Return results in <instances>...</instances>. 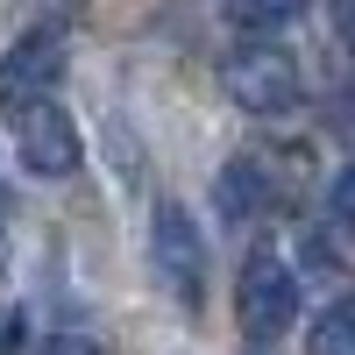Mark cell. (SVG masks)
<instances>
[{
  "instance_id": "cell-1",
  "label": "cell",
  "mask_w": 355,
  "mask_h": 355,
  "mask_svg": "<svg viewBox=\"0 0 355 355\" xmlns=\"http://www.w3.org/2000/svg\"><path fill=\"white\" fill-rule=\"evenodd\" d=\"M234 313H242L249 341H277L291 320H299V270L284 263V249L256 242L242 256V277H234Z\"/></svg>"
},
{
  "instance_id": "cell-8",
  "label": "cell",
  "mask_w": 355,
  "mask_h": 355,
  "mask_svg": "<svg viewBox=\"0 0 355 355\" xmlns=\"http://www.w3.org/2000/svg\"><path fill=\"white\" fill-rule=\"evenodd\" d=\"M234 15H242L249 28H284L306 15V0H234Z\"/></svg>"
},
{
  "instance_id": "cell-13",
  "label": "cell",
  "mask_w": 355,
  "mask_h": 355,
  "mask_svg": "<svg viewBox=\"0 0 355 355\" xmlns=\"http://www.w3.org/2000/svg\"><path fill=\"white\" fill-rule=\"evenodd\" d=\"M249 355H270V341H256V348H249Z\"/></svg>"
},
{
  "instance_id": "cell-10",
  "label": "cell",
  "mask_w": 355,
  "mask_h": 355,
  "mask_svg": "<svg viewBox=\"0 0 355 355\" xmlns=\"http://www.w3.org/2000/svg\"><path fill=\"white\" fill-rule=\"evenodd\" d=\"M334 36H341V50L355 57V0H334Z\"/></svg>"
},
{
  "instance_id": "cell-6",
  "label": "cell",
  "mask_w": 355,
  "mask_h": 355,
  "mask_svg": "<svg viewBox=\"0 0 355 355\" xmlns=\"http://www.w3.org/2000/svg\"><path fill=\"white\" fill-rule=\"evenodd\" d=\"M263 199H270V178H263L256 157H234V164L214 178V206H220L227 220H256V214H263Z\"/></svg>"
},
{
  "instance_id": "cell-12",
  "label": "cell",
  "mask_w": 355,
  "mask_h": 355,
  "mask_svg": "<svg viewBox=\"0 0 355 355\" xmlns=\"http://www.w3.org/2000/svg\"><path fill=\"white\" fill-rule=\"evenodd\" d=\"M0 263H8V199H0Z\"/></svg>"
},
{
  "instance_id": "cell-3",
  "label": "cell",
  "mask_w": 355,
  "mask_h": 355,
  "mask_svg": "<svg viewBox=\"0 0 355 355\" xmlns=\"http://www.w3.org/2000/svg\"><path fill=\"white\" fill-rule=\"evenodd\" d=\"M150 270H157V284L178 291L185 306L206 299V234L192 227L185 206H171V199L150 214Z\"/></svg>"
},
{
  "instance_id": "cell-7",
  "label": "cell",
  "mask_w": 355,
  "mask_h": 355,
  "mask_svg": "<svg viewBox=\"0 0 355 355\" xmlns=\"http://www.w3.org/2000/svg\"><path fill=\"white\" fill-rule=\"evenodd\" d=\"M313 355H355V299H334L327 313L313 320V334H306Z\"/></svg>"
},
{
  "instance_id": "cell-11",
  "label": "cell",
  "mask_w": 355,
  "mask_h": 355,
  "mask_svg": "<svg viewBox=\"0 0 355 355\" xmlns=\"http://www.w3.org/2000/svg\"><path fill=\"white\" fill-rule=\"evenodd\" d=\"M50 355H100V348L85 341V334H57V341H50Z\"/></svg>"
},
{
  "instance_id": "cell-5",
  "label": "cell",
  "mask_w": 355,
  "mask_h": 355,
  "mask_svg": "<svg viewBox=\"0 0 355 355\" xmlns=\"http://www.w3.org/2000/svg\"><path fill=\"white\" fill-rule=\"evenodd\" d=\"M57 78H64V36L57 28H28V36L0 57V107H28V100H50Z\"/></svg>"
},
{
  "instance_id": "cell-2",
  "label": "cell",
  "mask_w": 355,
  "mask_h": 355,
  "mask_svg": "<svg viewBox=\"0 0 355 355\" xmlns=\"http://www.w3.org/2000/svg\"><path fill=\"white\" fill-rule=\"evenodd\" d=\"M220 85H227V100L242 107V114H256V121H277V114H291L299 107V57H284L277 43H242L220 64Z\"/></svg>"
},
{
  "instance_id": "cell-9",
  "label": "cell",
  "mask_w": 355,
  "mask_h": 355,
  "mask_svg": "<svg viewBox=\"0 0 355 355\" xmlns=\"http://www.w3.org/2000/svg\"><path fill=\"white\" fill-rule=\"evenodd\" d=\"M327 220H334L341 234H355V157L334 171V185H327Z\"/></svg>"
},
{
  "instance_id": "cell-4",
  "label": "cell",
  "mask_w": 355,
  "mask_h": 355,
  "mask_svg": "<svg viewBox=\"0 0 355 355\" xmlns=\"http://www.w3.org/2000/svg\"><path fill=\"white\" fill-rule=\"evenodd\" d=\"M15 157L36 171V178H71V171H78L85 142H78V121L57 107V93L15 107Z\"/></svg>"
}]
</instances>
